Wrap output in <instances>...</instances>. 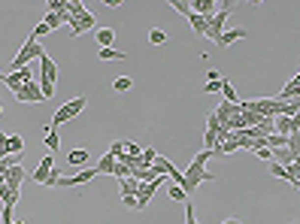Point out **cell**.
Segmentation results:
<instances>
[{"label":"cell","instance_id":"cell-1","mask_svg":"<svg viewBox=\"0 0 300 224\" xmlns=\"http://www.w3.org/2000/svg\"><path fill=\"white\" fill-rule=\"evenodd\" d=\"M209 158H216V151H209V149H200L197 154H194V161H191L188 170H185V194H191L200 182H213V179H216V176L206 170Z\"/></svg>","mask_w":300,"mask_h":224},{"label":"cell","instance_id":"cell-2","mask_svg":"<svg viewBox=\"0 0 300 224\" xmlns=\"http://www.w3.org/2000/svg\"><path fill=\"white\" fill-rule=\"evenodd\" d=\"M46 55V49L40 46V40H33V37H27L25 40V46L19 49V55L12 58V64H9V70L15 73V70H22V67H30V61H40Z\"/></svg>","mask_w":300,"mask_h":224},{"label":"cell","instance_id":"cell-3","mask_svg":"<svg viewBox=\"0 0 300 224\" xmlns=\"http://www.w3.org/2000/svg\"><path fill=\"white\" fill-rule=\"evenodd\" d=\"M85 106H88V97H85V94H79V97H73V100H67L64 106H61V109H58L55 115H52V122H49V124H52V127L58 130L61 124L73 122V118H76V115H79V112H82Z\"/></svg>","mask_w":300,"mask_h":224},{"label":"cell","instance_id":"cell-4","mask_svg":"<svg viewBox=\"0 0 300 224\" xmlns=\"http://www.w3.org/2000/svg\"><path fill=\"white\" fill-rule=\"evenodd\" d=\"M55 82H58V67L49 55H43L40 58V91H43L46 100L55 97Z\"/></svg>","mask_w":300,"mask_h":224},{"label":"cell","instance_id":"cell-5","mask_svg":"<svg viewBox=\"0 0 300 224\" xmlns=\"http://www.w3.org/2000/svg\"><path fill=\"white\" fill-rule=\"evenodd\" d=\"M231 9H234L231 3H224V6L213 15V19H209V33H206V37L213 40V43H218V40H221V33H224V22L231 19Z\"/></svg>","mask_w":300,"mask_h":224},{"label":"cell","instance_id":"cell-6","mask_svg":"<svg viewBox=\"0 0 300 224\" xmlns=\"http://www.w3.org/2000/svg\"><path fill=\"white\" fill-rule=\"evenodd\" d=\"M164 179H167V176H158L155 182H146V185H139V191H136V209H146V206H149V200L155 197V191H158V188L164 185Z\"/></svg>","mask_w":300,"mask_h":224},{"label":"cell","instance_id":"cell-7","mask_svg":"<svg viewBox=\"0 0 300 224\" xmlns=\"http://www.w3.org/2000/svg\"><path fill=\"white\" fill-rule=\"evenodd\" d=\"M27 82H33V70L30 67H22V70H15V73H6V79H3V85L15 94L22 88V85H27Z\"/></svg>","mask_w":300,"mask_h":224},{"label":"cell","instance_id":"cell-8","mask_svg":"<svg viewBox=\"0 0 300 224\" xmlns=\"http://www.w3.org/2000/svg\"><path fill=\"white\" fill-rule=\"evenodd\" d=\"M94 176H100V173H97V167H88V170H79L76 176H61L58 188H76V185H85V182H91Z\"/></svg>","mask_w":300,"mask_h":224},{"label":"cell","instance_id":"cell-9","mask_svg":"<svg viewBox=\"0 0 300 224\" xmlns=\"http://www.w3.org/2000/svg\"><path fill=\"white\" fill-rule=\"evenodd\" d=\"M88 30H97V19L91 12H82L79 19L70 22V33H73V37H82V33H88Z\"/></svg>","mask_w":300,"mask_h":224},{"label":"cell","instance_id":"cell-10","mask_svg":"<svg viewBox=\"0 0 300 224\" xmlns=\"http://www.w3.org/2000/svg\"><path fill=\"white\" fill-rule=\"evenodd\" d=\"M15 100H19V103H43L46 97H43V91L37 88V79H33V82L22 85V88L15 91Z\"/></svg>","mask_w":300,"mask_h":224},{"label":"cell","instance_id":"cell-11","mask_svg":"<svg viewBox=\"0 0 300 224\" xmlns=\"http://www.w3.org/2000/svg\"><path fill=\"white\" fill-rule=\"evenodd\" d=\"M3 179H6V188H9V191H12V194H19L22 182L27 179V170H25L22 164H15V167H9V170H6V176H3Z\"/></svg>","mask_w":300,"mask_h":224},{"label":"cell","instance_id":"cell-12","mask_svg":"<svg viewBox=\"0 0 300 224\" xmlns=\"http://www.w3.org/2000/svg\"><path fill=\"white\" fill-rule=\"evenodd\" d=\"M191 9L197 12V15H203V19H213L221 6L216 3V0H191Z\"/></svg>","mask_w":300,"mask_h":224},{"label":"cell","instance_id":"cell-13","mask_svg":"<svg viewBox=\"0 0 300 224\" xmlns=\"http://www.w3.org/2000/svg\"><path fill=\"white\" fill-rule=\"evenodd\" d=\"M52 170H55V161H52V154H46V158L40 161V167L30 173V179H33V182H40V185H46V179H49Z\"/></svg>","mask_w":300,"mask_h":224},{"label":"cell","instance_id":"cell-14","mask_svg":"<svg viewBox=\"0 0 300 224\" xmlns=\"http://www.w3.org/2000/svg\"><path fill=\"white\" fill-rule=\"evenodd\" d=\"M188 25H191V30L197 33V37H206V33H209V19L197 15L194 9H191V15H188Z\"/></svg>","mask_w":300,"mask_h":224},{"label":"cell","instance_id":"cell-15","mask_svg":"<svg viewBox=\"0 0 300 224\" xmlns=\"http://www.w3.org/2000/svg\"><path fill=\"white\" fill-rule=\"evenodd\" d=\"M240 112H243V106H240V103H221V106L216 109V118L224 124L227 118H234V115H240Z\"/></svg>","mask_w":300,"mask_h":224},{"label":"cell","instance_id":"cell-16","mask_svg":"<svg viewBox=\"0 0 300 224\" xmlns=\"http://www.w3.org/2000/svg\"><path fill=\"white\" fill-rule=\"evenodd\" d=\"M273 133H279V136H291V133H294L291 118H288V115H276V122H273Z\"/></svg>","mask_w":300,"mask_h":224},{"label":"cell","instance_id":"cell-17","mask_svg":"<svg viewBox=\"0 0 300 224\" xmlns=\"http://www.w3.org/2000/svg\"><path fill=\"white\" fill-rule=\"evenodd\" d=\"M240 40H245V30H243V27H234V30H224L221 40H218L216 46H234V43H240Z\"/></svg>","mask_w":300,"mask_h":224},{"label":"cell","instance_id":"cell-18","mask_svg":"<svg viewBox=\"0 0 300 224\" xmlns=\"http://www.w3.org/2000/svg\"><path fill=\"white\" fill-rule=\"evenodd\" d=\"M118 185H121V200H125V197H136V191H139V182H136L134 176L118 179Z\"/></svg>","mask_w":300,"mask_h":224},{"label":"cell","instance_id":"cell-19","mask_svg":"<svg viewBox=\"0 0 300 224\" xmlns=\"http://www.w3.org/2000/svg\"><path fill=\"white\" fill-rule=\"evenodd\" d=\"M112 43H115V30L97 27V46H100V49H112Z\"/></svg>","mask_w":300,"mask_h":224},{"label":"cell","instance_id":"cell-20","mask_svg":"<svg viewBox=\"0 0 300 224\" xmlns=\"http://www.w3.org/2000/svg\"><path fill=\"white\" fill-rule=\"evenodd\" d=\"M115 158H112V154L107 151V154H103V158H100V164H97V173H115Z\"/></svg>","mask_w":300,"mask_h":224},{"label":"cell","instance_id":"cell-21","mask_svg":"<svg viewBox=\"0 0 300 224\" xmlns=\"http://www.w3.org/2000/svg\"><path fill=\"white\" fill-rule=\"evenodd\" d=\"M67 161H70V167H82V164L88 161V151H85V149H73V151L67 154Z\"/></svg>","mask_w":300,"mask_h":224},{"label":"cell","instance_id":"cell-22","mask_svg":"<svg viewBox=\"0 0 300 224\" xmlns=\"http://www.w3.org/2000/svg\"><path fill=\"white\" fill-rule=\"evenodd\" d=\"M221 94H224V103H240V97H237V91H234V85L227 82L224 76H221Z\"/></svg>","mask_w":300,"mask_h":224},{"label":"cell","instance_id":"cell-23","mask_svg":"<svg viewBox=\"0 0 300 224\" xmlns=\"http://www.w3.org/2000/svg\"><path fill=\"white\" fill-rule=\"evenodd\" d=\"M97 58L100 61H125V51H118V49H100Z\"/></svg>","mask_w":300,"mask_h":224},{"label":"cell","instance_id":"cell-24","mask_svg":"<svg viewBox=\"0 0 300 224\" xmlns=\"http://www.w3.org/2000/svg\"><path fill=\"white\" fill-rule=\"evenodd\" d=\"M134 88V79L131 76H118L115 82H112V91H118V94H125V91H131Z\"/></svg>","mask_w":300,"mask_h":224},{"label":"cell","instance_id":"cell-25","mask_svg":"<svg viewBox=\"0 0 300 224\" xmlns=\"http://www.w3.org/2000/svg\"><path fill=\"white\" fill-rule=\"evenodd\" d=\"M167 40H170V37H167L161 27H152V30H149V43H152V46H164Z\"/></svg>","mask_w":300,"mask_h":224},{"label":"cell","instance_id":"cell-26","mask_svg":"<svg viewBox=\"0 0 300 224\" xmlns=\"http://www.w3.org/2000/svg\"><path fill=\"white\" fill-rule=\"evenodd\" d=\"M267 149H288V136L270 133V136H267Z\"/></svg>","mask_w":300,"mask_h":224},{"label":"cell","instance_id":"cell-27","mask_svg":"<svg viewBox=\"0 0 300 224\" xmlns=\"http://www.w3.org/2000/svg\"><path fill=\"white\" fill-rule=\"evenodd\" d=\"M43 22L49 25V30H58V27L64 25V19H61V12H49V15H46Z\"/></svg>","mask_w":300,"mask_h":224},{"label":"cell","instance_id":"cell-28","mask_svg":"<svg viewBox=\"0 0 300 224\" xmlns=\"http://www.w3.org/2000/svg\"><path fill=\"white\" fill-rule=\"evenodd\" d=\"M288 151L294 154V158H300V130L288 136Z\"/></svg>","mask_w":300,"mask_h":224},{"label":"cell","instance_id":"cell-29","mask_svg":"<svg viewBox=\"0 0 300 224\" xmlns=\"http://www.w3.org/2000/svg\"><path fill=\"white\" fill-rule=\"evenodd\" d=\"M167 194H170V197H173L176 203H185V200H188V194L182 191V188H179V185H170V188H167Z\"/></svg>","mask_w":300,"mask_h":224},{"label":"cell","instance_id":"cell-30","mask_svg":"<svg viewBox=\"0 0 300 224\" xmlns=\"http://www.w3.org/2000/svg\"><path fill=\"white\" fill-rule=\"evenodd\" d=\"M58 146H61V136H58V130H52V133H46V149H52V151H58Z\"/></svg>","mask_w":300,"mask_h":224},{"label":"cell","instance_id":"cell-31","mask_svg":"<svg viewBox=\"0 0 300 224\" xmlns=\"http://www.w3.org/2000/svg\"><path fill=\"white\" fill-rule=\"evenodd\" d=\"M170 6H173L176 12H182L185 19H188V15H191V3H185V0H170Z\"/></svg>","mask_w":300,"mask_h":224},{"label":"cell","instance_id":"cell-32","mask_svg":"<svg viewBox=\"0 0 300 224\" xmlns=\"http://www.w3.org/2000/svg\"><path fill=\"white\" fill-rule=\"evenodd\" d=\"M270 173H273L276 179H285V182H288V170L282 167V164H276V161H270Z\"/></svg>","mask_w":300,"mask_h":224},{"label":"cell","instance_id":"cell-33","mask_svg":"<svg viewBox=\"0 0 300 224\" xmlns=\"http://www.w3.org/2000/svg\"><path fill=\"white\" fill-rule=\"evenodd\" d=\"M125 151L131 154V158H136V161L143 158V149H139V143H131V140H128V143H125Z\"/></svg>","mask_w":300,"mask_h":224},{"label":"cell","instance_id":"cell-34","mask_svg":"<svg viewBox=\"0 0 300 224\" xmlns=\"http://www.w3.org/2000/svg\"><path fill=\"white\" fill-rule=\"evenodd\" d=\"M109 154H112V158L118 161V158H121V154H125V140H115V143L109 146Z\"/></svg>","mask_w":300,"mask_h":224},{"label":"cell","instance_id":"cell-35","mask_svg":"<svg viewBox=\"0 0 300 224\" xmlns=\"http://www.w3.org/2000/svg\"><path fill=\"white\" fill-rule=\"evenodd\" d=\"M46 33H52V30H49V25H46V22H40L37 27L30 30V37H33V40H40V37H46Z\"/></svg>","mask_w":300,"mask_h":224},{"label":"cell","instance_id":"cell-36","mask_svg":"<svg viewBox=\"0 0 300 224\" xmlns=\"http://www.w3.org/2000/svg\"><path fill=\"white\" fill-rule=\"evenodd\" d=\"M58 182H61V173H58V167H55V170H52V173H49L46 185H49V188H58Z\"/></svg>","mask_w":300,"mask_h":224},{"label":"cell","instance_id":"cell-37","mask_svg":"<svg viewBox=\"0 0 300 224\" xmlns=\"http://www.w3.org/2000/svg\"><path fill=\"white\" fill-rule=\"evenodd\" d=\"M203 91H206V94H218V91H221V79H218V82H206Z\"/></svg>","mask_w":300,"mask_h":224},{"label":"cell","instance_id":"cell-38","mask_svg":"<svg viewBox=\"0 0 300 224\" xmlns=\"http://www.w3.org/2000/svg\"><path fill=\"white\" fill-rule=\"evenodd\" d=\"M255 154H258L261 161H273V149H267V146H264V149H258Z\"/></svg>","mask_w":300,"mask_h":224},{"label":"cell","instance_id":"cell-39","mask_svg":"<svg viewBox=\"0 0 300 224\" xmlns=\"http://www.w3.org/2000/svg\"><path fill=\"white\" fill-rule=\"evenodd\" d=\"M221 79V73L216 70V67H213V70H206V82H218Z\"/></svg>","mask_w":300,"mask_h":224},{"label":"cell","instance_id":"cell-40","mask_svg":"<svg viewBox=\"0 0 300 224\" xmlns=\"http://www.w3.org/2000/svg\"><path fill=\"white\" fill-rule=\"evenodd\" d=\"M291 124H294V133H297V130H300V112H297V115H291Z\"/></svg>","mask_w":300,"mask_h":224},{"label":"cell","instance_id":"cell-41","mask_svg":"<svg viewBox=\"0 0 300 224\" xmlns=\"http://www.w3.org/2000/svg\"><path fill=\"white\" fill-rule=\"evenodd\" d=\"M221 224H243L240 218H227V221H221Z\"/></svg>","mask_w":300,"mask_h":224},{"label":"cell","instance_id":"cell-42","mask_svg":"<svg viewBox=\"0 0 300 224\" xmlns=\"http://www.w3.org/2000/svg\"><path fill=\"white\" fill-rule=\"evenodd\" d=\"M3 79H6V73H3V70H0V82H3Z\"/></svg>","mask_w":300,"mask_h":224},{"label":"cell","instance_id":"cell-43","mask_svg":"<svg viewBox=\"0 0 300 224\" xmlns=\"http://www.w3.org/2000/svg\"><path fill=\"white\" fill-rule=\"evenodd\" d=\"M15 224H25V221H15Z\"/></svg>","mask_w":300,"mask_h":224},{"label":"cell","instance_id":"cell-44","mask_svg":"<svg viewBox=\"0 0 300 224\" xmlns=\"http://www.w3.org/2000/svg\"><path fill=\"white\" fill-rule=\"evenodd\" d=\"M0 112H3V106H0Z\"/></svg>","mask_w":300,"mask_h":224},{"label":"cell","instance_id":"cell-45","mask_svg":"<svg viewBox=\"0 0 300 224\" xmlns=\"http://www.w3.org/2000/svg\"><path fill=\"white\" fill-rule=\"evenodd\" d=\"M297 76H300V70H297Z\"/></svg>","mask_w":300,"mask_h":224}]
</instances>
